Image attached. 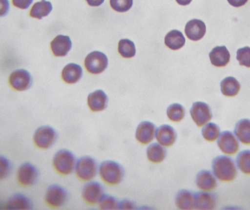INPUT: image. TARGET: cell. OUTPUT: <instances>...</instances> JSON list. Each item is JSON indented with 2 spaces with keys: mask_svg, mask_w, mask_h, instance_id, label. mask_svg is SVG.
I'll use <instances>...</instances> for the list:
<instances>
[{
  "mask_svg": "<svg viewBox=\"0 0 250 210\" xmlns=\"http://www.w3.org/2000/svg\"><path fill=\"white\" fill-rule=\"evenodd\" d=\"M72 41L68 35H58L51 41L50 47L51 52L57 57H64L67 55L72 48Z\"/></svg>",
  "mask_w": 250,
  "mask_h": 210,
  "instance_id": "8fae6325",
  "label": "cell"
},
{
  "mask_svg": "<svg viewBox=\"0 0 250 210\" xmlns=\"http://www.w3.org/2000/svg\"><path fill=\"white\" fill-rule=\"evenodd\" d=\"M11 8L10 0H0V18H4L8 14Z\"/></svg>",
  "mask_w": 250,
  "mask_h": 210,
  "instance_id": "74e56055",
  "label": "cell"
},
{
  "mask_svg": "<svg viewBox=\"0 0 250 210\" xmlns=\"http://www.w3.org/2000/svg\"><path fill=\"white\" fill-rule=\"evenodd\" d=\"M76 176L83 181H89L95 178L98 173L96 161L89 156L82 157L75 167Z\"/></svg>",
  "mask_w": 250,
  "mask_h": 210,
  "instance_id": "5b68a950",
  "label": "cell"
},
{
  "mask_svg": "<svg viewBox=\"0 0 250 210\" xmlns=\"http://www.w3.org/2000/svg\"><path fill=\"white\" fill-rule=\"evenodd\" d=\"M221 92L225 96L234 97L238 95L241 89V85L236 78L229 76L222 81L220 84Z\"/></svg>",
  "mask_w": 250,
  "mask_h": 210,
  "instance_id": "d4e9b609",
  "label": "cell"
},
{
  "mask_svg": "<svg viewBox=\"0 0 250 210\" xmlns=\"http://www.w3.org/2000/svg\"><path fill=\"white\" fill-rule=\"evenodd\" d=\"M108 98L105 92L96 90L88 95V106L94 112L104 111L108 105Z\"/></svg>",
  "mask_w": 250,
  "mask_h": 210,
  "instance_id": "ac0fdd59",
  "label": "cell"
},
{
  "mask_svg": "<svg viewBox=\"0 0 250 210\" xmlns=\"http://www.w3.org/2000/svg\"><path fill=\"white\" fill-rule=\"evenodd\" d=\"M165 45L173 51H177L185 46L186 39L185 35L178 29H172L166 34L164 39Z\"/></svg>",
  "mask_w": 250,
  "mask_h": 210,
  "instance_id": "44dd1931",
  "label": "cell"
},
{
  "mask_svg": "<svg viewBox=\"0 0 250 210\" xmlns=\"http://www.w3.org/2000/svg\"><path fill=\"white\" fill-rule=\"evenodd\" d=\"M197 187L204 191H210L217 187V183L214 176L210 171L203 170L196 177Z\"/></svg>",
  "mask_w": 250,
  "mask_h": 210,
  "instance_id": "7402d4cb",
  "label": "cell"
},
{
  "mask_svg": "<svg viewBox=\"0 0 250 210\" xmlns=\"http://www.w3.org/2000/svg\"><path fill=\"white\" fill-rule=\"evenodd\" d=\"M228 2L234 7H241L248 3V0H227Z\"/></svg>",
  "mask_w": 250,
  "mask_h": 210,
  "instance_id": "ab89813d",
  "label": "cell"
},
{
  "mask_svg": "<svg viewBox=\"0 0 250 210\" xmlns=\"http://www.w3.org/2000/svg\"><path fill=\"white\" fill-rule=\"evenodd\" d=\"M216 197L213 194L199 192L195 194V208L198 210H212L215 208Z\"/></svg>",
  "mask_w": 250,
  "mask_h": 210,
  "instance_id": "603a6c76",
  "label": "cell"
},
{
  "mask_svg": "<svg viewBox=\"0 0 250 210\" xmlns=\"http://www.w3.org/2000/svg\"><path fill=\"white\" fill-rule=\"evenodd\" d=\"M104 187L97 182H90L85 185L82 190V197L86 203L95 205L104 195Z\"/></svg>",
  "mask_w": 250,
  "mask_h": 210,
  "instance_id": "5bb4252c",
  "label": "cell"
},
{
  "mask_svg": "<svg viewBox=\"0 0 250 210\" xmlns=\"http://www.w3.org/2000/svg\"><path fill=\"white\" fill-rule=\"evenodd\" d=\"M57 139V132L50 126L39 127L34 134V142L41 149H45L51 147L55 143Z\"/></svg>",
  "mask_w": 250,
  "mask_h": 210,
  "instance_id": "52a82bcc",
  "label": "cell"
},
{
  "mask_svg": "<svg viewBox=\"0 0 250 210\" xmlns=\"http://www.w3.org/2000/svg\"><path fill=\"white\" fill-rule=\"evenodd\" d=\"M147 158L153 164H160L166 157V150L160 144L154 143L148 147L146 149Z\"/></svg>",
  "mask_w": 250,
  "mask_h": 210,
  "instance_id": "484cf974",
  "label": "cell"
},
{
  "mask_svg": "<svg viewBox=\"0 0 250 210\" xmlns=\"http://www.w3.org/2000/svg\"><path fill=\"white\" fill-rule=\"evenodd\" d=\"M10 86L16 91H25L32 86L33 79L32 75L26 69L20 68L13 70L8 78Z\"/></svg>",
  "mask_w": 250,
  "mask_h": 210,
  "instance_id": "8992f818",
  "label": "cell"
},
{
  "mask_svg": "<svg viewBox=\"0 0 250 210\" xmlns=\"http://www.w3.org/2000/svg\"><path fill=\"white\" fill-rule=\"evenodd\" d=\"M220 134V127L214 124L210 123L205 125L202 129L203 137L207 142H213L218 139Z\"/></svg>",
  "mask_w": 250,
  "mask_h": 210,
  "instance_id": "4dcf8cb0",
  "label": "cell"
},
{
  "mask_svg": "<svg viewBox=\"0 0 250 210\" xmlns=\"http://www.w3.org/2000/svg\"><path fill=\"white\" fill-rule=\"evenodd\" d=\"M53 10L52 3L48 0L35 1L29 10V15L32 19L42 20L51 14Z\"/></svg>",
  "mask_w": 250,
  "mask_h": 210,
  "instance_id": "e0dca14e",
  "label": "cell"
},
{
  "mask_svg": "<svg viewBox=\"0 0 250 210\" xmlns=\"http://www.w3.org/2000/svg\"><path fill=\"white\" fill-rule=\"evenodd\" d=\"M86 1L91 7H100L104 4L105 0H86Z\"/></svg>",
  "mask_w": 250,
  "mask_h": 210,
  "instance_id": "60d3db41",
  "label": "cell"
},
{
  "mask_svg": "<svg viewBox=\"0 0 250 210\" xmlns=\"http://www.w3.org/2000/svg\"><path fill=\"white\" fill-rule=\"evenodd\" d=\"M192 0H176L178 4L181 6H188L192 2Z\"/></svg>",
  "mask_w": 250,
  "mask_h": 210,
  "instance_id": "b9f144b4",
  "label": "cell"
},
{
  "mask_svg": "<svg viewBox=\"0 0 250 210\" xmlns=\"http://www.w3.org/2000/svg\"><path fill=\"white\" fill-rule=\"evenodd\" d=\"M185 32L187 38L190 41H201L207 33V26L200 19H192L185 25Z\"/></svg>",
  "mask_w": 250,
  "mask_h": 210,
  "instance_id": "7c38bea8",
  "label": "cell"
},
{
  "mask_svg": "<svg viewBox=\"0 0 250 210\" xmlns=\"http://www.w3.org/2000/svg\"><path fill=\"white\" fill-rule=\"evenodd\" d=\"M108 65V57L101 51H92L85 58V68L91 74H101L106 70Z\"/></svg>",
  "mask_w": 250,
  "mask_h": 210,
  "instance_id": "277c9868",
  "label": "cell"
},
{
  "mask_svg": "<svg viewBox=\"0 0 250 210\" xmlns=\"http://www.w3.org/2000/svg\"><path fill=\"white\" fill-rule=\"evenodd\" d=\"M117 209L120 210H132L134 209V205L129 201L124 200L118 204Z\"/></svg>",
  "mask_w": 250,
  "mask_h": 210,
  "instance_id": "f35d334b",
  "label": "cell"
},
{
  "mask_svg": "<svg viewBox=\"0 0 250 210\" xmlns=\"http://www.w3.org/2000/svg\"><path fill=\"white\" fill-rule=\"evenodd\" d=\"M217 145L220 150L227 155H234L239 151V142L234 135L230 131L220 133Z\"/></svg>",
  "mask_w": 250,
  "mask_h": 210,
  "instance_id": "4fadbf2b",
  "label": "cell"
},
{
  "mask_svg": "<svg viewBox=\"0 0 250 210\" xmlns=\"http://www.w3.org/2000/svg\"><path fill=\"white\" fill-rule=\"evenodd\" d=\"M214 176L220 181L230 183L237 175V170L234 161L227 156H218L212 162Z\"/></svg>",
  "mask_w": 250,
  "mask_h": 210,
  "instance_id": "6da1fadb",
  "label": "cell"
},
{
  "mask_svg": "<svg viewBox=\"0 0 250 210\" xmlns=\"http://www.w3.org/2000/svg\"><path fill=\"white\" fill-rule=\"evenodd\" d=\"M99 174L105 183L111 186L120 184L125 175L123 167L116 161H106L101 164Z\"/></svg>",
  "mask_w": 250,
  "mask_h": 210,
  "instance_id": "7a4b0ae2",
  "label": "cell"
},
{
  "mask_svg": "<svg viewBox=\"0 0 250 210\" xmlns=\"http://www.w3.org/2000/svg\"><path fill=\"white\" fill-rule=\"evenodd\" d=\"M30 200L23 195L18 193L12 196L7 203V208L10 210H28L30 208Z\"/></svg>",
  "mask_w": 250,
  "mask_h": 210,
  "instance_id": "83f0119b",
  "label": "cell"
},
{
  "mask_svg": "<svg viewBox=\"0 0 250 210\" xmlns=\"http://www.w3.org/2000/svg\"><path fill=\"white\" fill-rule=\"evenodd\" d=\"M237 166L245 174L250 175V150H244L238 155Z\"/></svg>",
  "mask_w": 250,
  "mask_h": 210,
  "instance_id": "1f68e13d",
  "label": "cell"
},
{
  "mask_svg": "<svg viewBox=\"0 0 250 210\" xmlns=\"http://www.w3.org/2000/svg\"><path fill=\"white\" fill-rule=\"evenodd\" d=\"M76 164L74 155L67 149L58 151L53 159L54 168L61 175L65 176L71 174L74 170Z\"/></svg>",
  "mask_w": 250,
  "mask_h": 210,
  "instance_id": "3957f363",
  "label": "cell"
},
{
  "mask_svg": "<svg viewBox=\"0 0 250 210\" xmlns=\"http://www.w3.org/2000/svg\"><path fill=\"white\" fill-rule=\"evenodd\" d=\"M118 51L125 59H131L136 54V48L133 41L129 39H121L119 41Z\"/></svg>",
  "mask_w": 250,
  "mask_h": 210,
  "instance_id": "f1b7e54d",
  "label": "cell"
},
{
  "mask_svg": "<svg viewBox=\"0 0 250 210\" xmlns=\"http://www.w3.org/2000/svg\"><path fill=\"white\" fill-rule=\"evenodd\" d=\"M167 116L170 121L179 123L185 116V109L181 104H171L167 109Z\"/></svg>",
  "mask_w": 250,
  "mask_h": 210,
  "instance_id": "f546056e",
  "label": "cell"
},
{
  "mask_svg": "<svg viewBox=\"0 0 250 210\" xmlns=\"http://www.w3.org/2000/svg\"><path fill=\"white\" fill-rule=\"evenodd\" d=\"M67 191L59 185L50 186L45 193V202L53 208L62 206L67 201Z\"/></svg>",
  "mask_w": 250,
  "mask_h": 210,
  "instance_id": "30bf717a",
  "label": "cell"
},
{
  "mask_svg": "<svg viewBox=\"0 0 250 210\" xmlns=\"http://www.w3.org/2000/svg\"><path fill=\"white\" fill-rule=\"evenodd\" d=\"M11 171V164L5 157L0 155V180L8 177Z\"/></svg>",
  "mask_w": 250,
  "mask_h": 210,
  "instance_id": "d590c367",
  "label": "cell"
},
{
  "mask_svg": "<svg viewBox=\"0 0 250 210\" xmlns=\"http://www.w3.org/2000/svg\"><path fill=\"white\" fill-rule=\"evenodd\" d=\"M98 205L102 210H115L118 208V203L115 198L109 195H103L98 202Z\"/></svg>",
  "mask_w": 250,
  "mask_h": 210,
  "instance_id": "e575fe53",
  "label": "cell"
},
{
  "mask_svg": "<svg viewBox=\"0 0 250 210\" xmlns=\"http://www.w3.org/2000/svg\"><path fill=\"white\" fill-rule=\"evenodd\" d=\"M38 176V168L29 163L22 164L18 170V181L23 186H33L36 183Z\"/></svg>",
  "mask_w": 250,
  "mask_h": 210,
  "instance_id": "9c48e42d",
  "label": "cell"
},
{
  "mask_svg": "<svg viewBox=\"0 0 250 210\" xmlns=\"http://www.w3.org/2000/svg\"><path fill=\"white\" fill-rule=\"evenodd\" d=\"M155 137L160 145L166 147H169L176 142L177 134L173 127L168 125H163L157 128Z\"/></svg>",
  "mask_w": 250,
  "mask_h": 210,
  "instance_id": "2e32d148",
  "label": "cell"
},
{
  "mask_svg": "<svg viewBox=\"0 0 250 210\" xmlns=\"http://www.w3.org/2000/svg\"><path fill=\"white\" fill-rule=\"evenodd\" d=\"M211 64L217 67H226L230 60V54L226 46H216L209 53Z\"/></svg>",
  "mask_w": 250,
  "mask_h": 210,
  "instance_id": "d6986e66",
  "label": "cell"
},
{
  "mask_svg": "<svg viewBox=\"0 0 250 210\" xmlns=\"http://www.w3.org/2000/svg\"><path fill=\"white\" fill-rule=\"evenodd\" d=\"M235 135L244 145H250V120L244 119L238 122L235 127Z\"/></svg>",
  "mask_w": 250,
  "mask_h": 210,
  "instance_id": "4316f807",
  "label": "cell"
},
{
  "mask_svg": "<svg viewBox=\"0 0 250 210\" xmlns=\"http://www.w3.org/2000/svg\"><path fill=\"white\" fill-rule=\"evenodd\" d=\"M13 7L19 10H29L31 6L35 2V0H10Z\"/></svg>",
  "mask_w": 250,
  "mask_h": 210,
  "instance_id": "8d00e7d4",
  "label": "cell"
},
{
  "mask_svg": "<svg viewBox=\"0 0 250 210\" xmlns=\"http://www.w3.org/2000/svg\"><path fill=\"white\" fill-rule=\"evenodd\" d=\"M110 6L117 13H126L132 8L133 0H110Z\"/></svg>",
  "mask_w": 250,
  "mask_h": 210,
  "instance_id": "d6a6232c",
  "label": "cell"
},
{
  "mask_svg": "<svg viewBox=\"0 0 250 210\" xmlns=\"http://www.w3.org/2000/svg\"><path fill=\"white\" fill-rule=\"evenodd\" d=\"M176 205L179 209H193L195 208V194L189 190H180L176 196Z\"/></svg>",
  "mask_w": 250,
  "mask_h": 210,
  "instance_id": "cb8c5ba5",
  "label": "cell"
},
{
  "mask_svg": "<svg viewBox=\"0 0 250 210\" xmlns=\"http://www.w3.org/2000/svg\"><path fill=\"white\" fill-rule=\"evenodd\" d=\"M190 115L198 127L205 126L212 118L209 105L204 102L194 103L190 109Z\"/></svg>",
  "mask_w": 250,
  "mask_h": 210,
  "instance_id": "ba28073f",
  "label": "cell"
},
{
  "mask_svg": "<svg viewBox=\"0 0 250 210\" xmlns=\"http://www.w3.org/2000/svg\"><path fill=\"white\" fill-rule=\"evenodd\" d=\"M155 133V126L151 122L144 121L138 125L135 132V138L142 145H147L154 140Z\"/></svg>",
  "mask_w": 250,
  "mask_h": 210,
  "instance_id": "9a60e30c",
  "label": "cell"
},
{
  "mask_svg": "<svg viewBox=\"0 0 250 210\" xmlns=\"http://www.w3.org/2000/svg\"><path fill=\"white\" fill-rule=\"evenodd\" d=\"M83 76L82 66L76 63H69L62 71V79L68 84L77 83Z\"/></svg>",
  "mask_w": 250,
  "mask_h": 210,
  "instance_id": "ffe728a7",
  "label": "cell"
},
{
  "mask_svg": "<svg viewBox=\"0 0 250 210\" xmlns=\"http://www.w3.org/2000/svg\"><path fill=\"white\" fill-rule=\"evenodd\" d=\"M236 59L241 66L250 68V47L245 46L238 49Z\"/></svg>",
  "mask_w": 250,
  "mask_h": 210,
  "instance_id": "836d02e7",
  "label": "cell"
}]
</instances>
